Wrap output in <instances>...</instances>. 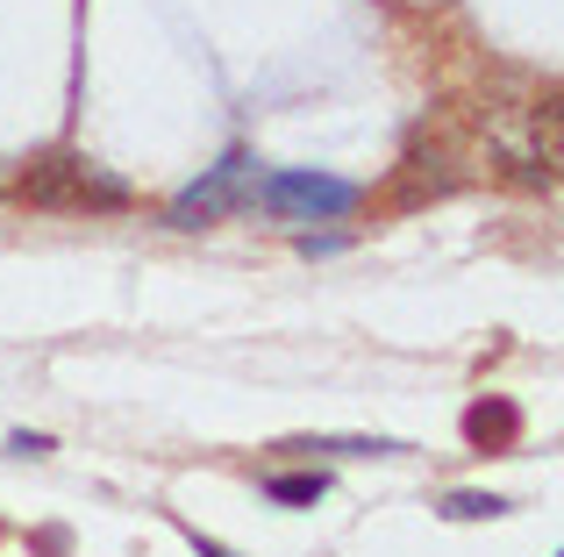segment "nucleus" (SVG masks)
<instances>
[{"mask_svg": "<svg viewBox=\"0 0 564 557\" xmlns=\"http://www.w3.org/2000/svg\"><path fill=\"white\" fill-rule=\"evenodd\" d=\"M500 515H508V501H500V493H479V487L443 493V522H500Z\"/></svg>", "mask_w": 564, "mask_h": 557, "instance_id": "423d86ee", "label": "nucleus"}, {"mask_svg": "<svg viewBox=\"0 0 564 557\" xmlns=\"http://www.w3.org/2000/svg\"><path fill=\"white\" fill-rule=\"evenodd\" d=\"M186 536H193V550H200V557H236V550H221L215 536H200V529H186Z\"/></svg>", "mask_w": 564, "mask_h": 557, "instance_id": "1a4fd4ad", "label": "nucleus"}, {"mask_svg": "<svg viewBox=\"0 0 564 557\" xmlns=\"http://www.w3.org/2000/svg\"><path fill=\"white\" fill-rule=\"evenodd\" d=\"M301 251H307V258H344V251H350V237H344V229H322V237L307 229V237H301Z\"/></svg>", "mask_w": 564, "mask_h": 557, "instance_id": "0eeeda50", "label": "nucleus"}, {"mask_svg": "<svg viewBox=\"0 0 564 557\" xmlns=\"http://www.w3.org/2000/svg\"><path fill=\"white\" fill-rule=\"evenodd\" d=\"M258 493L272 507H315L322 493H329V472H322V465H307V472H264Z\"/></svg>", "mask_w": 564, "mask_h": 557, "instance_id": "39448f33", "label": "nucleus"}, {"mask_svg": "<svg viewBox=\"0 0 564 557\" xmlns=\"http://www.w3.org/2000/svg\"><path fill=\"white\" fill-rule=\"evenodd\" d=\"M279 450H293V458H408V444L400 436H286Z\"/></svg>", "mask_w": 564, "mask_h": 557, "instance_id": "7ed1b4c3", "label": "nucleus"}, {"mask_svg": "<svg viewBox=\"0 0 564 557\" xmlns=\"http://www.w3.org/2000/svg\"><path fill=\"white\" fill-rule=\"evenodd\" d=\"M358 200H365V186L344 179V172L272 165V172H258V179H250V200H243V208L272 215V222H344Z\"/></svg>", "mask_w": 564, "mask_h": 557, "instance_id": "f257e3e1", "label": "nucleus"}, {"mask_svg": "<svg viewBox=\"0 0 564 557\" xmlns=\"http://www.w3.org/2000/svg\"><path fill=\"white\" fill-rule=\"evenodd\" d=\"M8 450H14V458H51L57 444H51L43 429H14V436H8Z\"/></svg>", "mask_w": 564, "mask_h": 557, "instance_id": "6e6552de", "label": "nucleus"}, {"mask_svg": "<svg viewBox=\"0 0 564 557\" xmlns=\"http://www.w3.org/2000/svg\"><path fill=\"white\" fill-rule=\"evenodd\" d=\"M250 179H258V157H250V151H229L221 165H207L200 179H193L186 194L165 208V229H215V222H229V215H243Z\"/></svg>", "mask_w": 564, "mask_h": 557, "instance_id": "f03ea898", "label": "nucleus"}, {"mask_svg": "<svg viewBox=\"0 0 564 557\" xmlns=\"http://www.w3.org/2000/svg\"><path fill=\"white\" fill-rule=\"evenodd\" d=\"M465 436H471L479 450H508L514 436H522V407H514V401H500V393H494V401H479V407L465 415Z\"/></svg>", "mask_w": 564, "mask_h": 557, "instance_id": "20e7f679", "label": "nucleus"}]
</instances>
